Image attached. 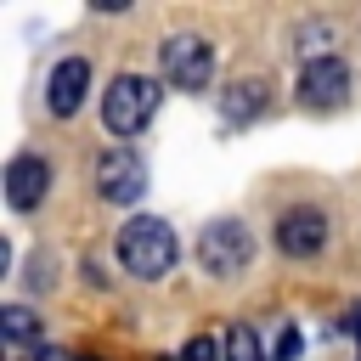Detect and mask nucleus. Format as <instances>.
Here are the masks:
<instances>
[{"instance_id":"f257e3e1","label":"nucleus","mask_w":361,"mask_h":361,"mask_svg":"<svg viewBox=\"0 0 361 361\" xmlns=\"http://www.w3.org/2000/svg\"><path fill=\"white\" fill-rule=\"evenodd\" d=\"M175 254H180V243H175V231H169L158 214H135V220L118 226V259H124V271H135L141 282H158V276L175 265Z\"/></svg>"},{"instance_id":"f03ea898","label":"nucleus","mask_w":361,"mask_h":361,"mask_svg":"<svg viewBox=\"0 0 361 361\" xmlns=\"http://www.w3.org/2000/svg\"><path fill=\"white\" fill-rule=\"evenodd\" d=\"M152 113H158V79H147V73H118L102 96V118L113 135H135Z\"/></svg>"},{"instance_id":"7ed1b4c3","label":"nucleus","mask_w":361,"mask_h":361,"mask_svg":"<svg viewBox=\"0 0 361 361\" xmlns=\"http://www.w3.org/2000/svg\"><path fill=\"white\" fill-rule=\"evenodd\" d=\"M197 259H203L209 276H237V271H248V259H254L248 226H243V220H214V226H203Z\"/></svg>"},{"instance_id":"20e7f679","label":"nucleus","mask_w":361,"mask_h":361,"mask_svg":"<svg viewBox=\"0 0 361 361\" xmlns=\"http://www.w3.org/2000/svg\"><path fill=\"white\" fill-rule=\"evenodd\" d=\"M158 68H164V79H169L175 90H203L209 73H214V51H209V39H197V34H169V39L158 45Z\"/></svg>"},{"instance_id":"39448f33","label":"nucleus","mask_w":361,"mask_h":361,"mask_svg":"<svg viewBox=\"0 0 361 361\" xmlns=\"http://www.w3.org/2000/svg\"><path fill=\"white\" fill-rule=\"evenodd\" d=\"M344 96H350V68H344L338 56H316V62H305V73H299V102H305V107L327 113V107H338Z\"/></svg>"},{"instance_id":"423d86ee","label":"nucleus","mask_w":361,"mask_h":361,"mask_svg":"<svg viewBox=\"0 0 361 361\" xmlns=\"http://www.w3.org/2000/svg\"><path fill=\"white\" fill-rule=\"evenodd\" d=\"M276 248L293 259H316L327 248V214L322 209H288L276 220Z\"/></svg>"},{"instance_id":"0eeeda50","label":"nucleus","mask_w":361,"mask_h":361,"mask_svg":"<svg viewBox=\"0 0 361 361\" xmlns=\"http://www.w3.org/2000/svg\"><path fill=\"white\" fill-rule=\"evenodd\" d=\"M141 186H147V169H141L135 152H102V164H96V192H102L107 203H135Z\"/></svg>"},{"instance_id":"6e6552de","label":"nucleus","mask_w":361,"mask_h":361,"mask_svg":"<svg viewBox=\"0 0 361 361\" xmlns=\"http://www.w3.org/2000/svg\"><path fill=\"white\" fill-rule=\"evenodd\" d=\"M85 90H90V62H85V56H62V62L51 68L45 102H51L56 118H73V113L85 107Z\"/></svg>"},{"instance_id":"1a4fd4ad","label":"nucleus","mask_w":361,"mask_h":361,"mask_svg":"<svg viewBox=\"0 0 361 361\" xmlns=\"http://www.w3.org/2000/svg\"><path fill=\"white\" fill-rule=\"evenodd\" d=\"M45 192H51V164L34 158V152L11 158V169H6V203L11 209H34V203H45Z\"/></svg>"},{"instance_id":"9d476101","label":"nucleus","mask_w":361,"mask_h":361,"mask_svg":"<svg viewBox=\"0 0 361 361\" xmlns=\"http://www.w3.org/2000/svg\"><path fill=\"white\" fill-rule=\"evenodd\" d=\"M259 102H265V85L243 79L237 90H226V118H248V113H259Z\"/></svg>"},{"instance_id":"9b49d317","label":"nucleus","mask_w":361,"mask_h":361,"mask_svg":"<svg viewBox=\"0 0 361 361\" xmlns=\"http://www.w3.org/2000/svg\"><path fill=\"white\" fill-rule=\"evenodd\" d=\"M226 361H265V355H259V338H254V327H243V322H237V327L226 333Z\"/></svg>"},{"instance_id":"f8f14e48","label":"nucleus","mask_w":361,"mask_h":361,"mask_svg":"<svg viewBox=\"0 0 361 361\" xmlns=\"http://www.w3.org/2000/svg\"><path fill=\"white\" fill-rule=\"evenodd\" d=\"M0 316H6V338H11V344H28V338H39V322H34V310L11 305V310H0Z\"/></svg>"},{"instance_id":"ddd939ff","label":"nucleus","mask_w":361,"mask_h":361,"mask_svg":"<svg viewBox=\"0 0 361 361\" xmlns=\"http://www.w3.org/2000/svg\"><path fill=\"white\" fill-rule=\"evenodd\" d=\"M293 355H299V333L282 327V338H276V361H293Z\"/></svg>"},{"instance_id":"4468645a","label":"nucleus","mask_w":361,"mask_h":361,"mask_svg":"<svg viewBox=\"0 0 361 361\" xmlns=\"http://www.w3.org/2000/svg\"><path fill=\"white\" fill-rule=\"evenodd\" d=\"M214 355H220L214 338H192V344H186V361H214Z\"/></svg>"},{"instance_id":"2eb2a0df","label":"nucleus","mask_w":361,"mask_h":361,"mask_svg":"<svg viewBox=\"0 0 361 361\" xmlns=\"http://www.w3.org/2000/svg\"><path fill=\"white\" fill-rule=\"evenodd\" d=\"M350 333H355V338H361V305H355V310H350Z\"/></svg>"},{"instance_id":"dca6fc26","label":"nucleus","mask_w":361,"mask_h":361,"mask_svg":"<svg viewBox=\"0 0 361 361\" xmlns=\"http://www.w3.org/2000/svg\"><path fill=\"white\" fill-rule=\"evenodd\" d=\"M45 361H73V355H45Z\"/></svg>"}]
</instances>
